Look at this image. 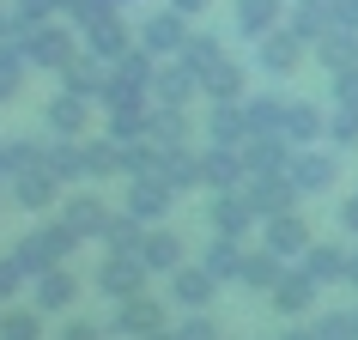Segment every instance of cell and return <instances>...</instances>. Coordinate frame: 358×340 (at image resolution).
Here are the masks:
<instances>
[{
    "mask_svg": "<svg viewBox=\"0 0 358 340\" xmlns=\"http://www.w3.org/2000/svg\"><path fill=\"white\" fill-rule=\"evenodd\" d=\"M73 249H79V231L67 225V219H55V225L24 231L13 255H19V262H24V274L37 280V274H49V267H67V255H73Z\"/></svg>",
    "mask_w": 358,
    "mask_h": 340,
    "instance_id": "cell-1",
    "label": "cell"
},
{
    "mask_svg": "<svg viewBox=\"0 0 358 340\" xmlns=\"http://www.w3.org/2000/svg\"><path fill=\"white\" fill-rule=\"evenodd\" d=\"M158 328H170V322H164V304L152 298V292L122 298V304L110 310V334H115V340H146V334H158Z\"/></svg>",
    "mask_w": 358,
    "mask_h": 340,
    "instance_id": "cell-2",
    "label": "cell"
},
{
    "mask_svg": "<svg viewBox=\"0 0 358 340\" xmlns=\"http://www.w3.org/2000/svg\"><path fill=\"white\" fill-rule=\"evenodd\" d=\"M170 207H176V189H170L164 176L152 170V176H128V194H122V213H134V219H146V225H158V219H170Z\"/></svg>",
    "mask_w": 358,
    "mask_h": 340,
    "instance_id": "cell-3",
    "label": "cell"
},
{
    "mask_svg": "<svg viewBox=\"0 0 358 340\" xmlns=\"http://www.w3.org/2000/svg\"><path fill=\"white\" fill-rule=\"evenodd\" d=\"M146 262H140V255H103V262H97V292H103V298L110 304H122V298H140V292H146Z\"/></svg>",
    "mask_w": 358,
    "mask_h": 340,
    "instance_id": "cell-4",
    "label": "cell"
},
{
    "mask_svg": "<svg viewBox=\"0 0 358 340\" xmlns=\"http://www.w3.org/2000/svg\"><path fill=\"white\" fill-rule=\"evenodd\" d=\"M292 158H298V140H285V134H249V140H243L249 176H285Z\"/></svg>",
    "mask_w": 358,
    "mask_h": 340,
    "instance_id": "cell-5",
    "label": "cell"
},
{
    "mask_svg": "<svg viewBox=\"0 0 358 340\" xmlns=\"http://www.w3.org/2000/svg\"><path fill=\"white\" fill-rule=\"evenodd\" d=\"M255 219H262V213L249 207L243 189H213V201H207V225L213 231H225V237H249Z\"/></svg>",
    "mask_w": 358,
    "mask_h": 340,
    "instance_id": "cell-6",
    "label": "cell"
},
{
    "mask_svg": "<svg viewBox=\"0 0 358 340\" xmlns=\"http://www.w3.org/2000/svg\"><path fill=\"white\" fill-rule=\"evenodd\" d=\"M262 231H267V249L273 255H310V243H316V231H310V219H303L298 207L292 213H273V219H262Z\"/></svg>",
    "mask_w": 358,
    "mask_h": 340,
    "instance_id": "cell-7",
    "label": "cell"
},
{
    "mask_svg": "<svg viewBox=\"0 0 358 340\" xmlns=\"http://www.w3.org/2000/svg\"><path fill=\"white\" fill-rule=\"evenodd\" d=\"M24 61L31 67H67V61H79V49H73V37L67 31H55V24H31L24 31Z\"/></svg>",
    "mask_w": 358,
    "mask_h": 340,
    "instance_id": "cell-8",
    "label": "cell"
},
{
    "mask_svg": "<svg viewBox=\"0 0 358 340\" xmlns=\"http://www.w3.org/2000/svg\"><path fill=\"white\" fill-rule=\"evenodd\" d=\"M152 49H128V55H115V67H110V85H103V104H115V97H146L152 92Z\"/></svg>",
    "mask_w": 358,
    "mask_h": 340,
    "instance_id": "cell-9",
    "label": "cell"
},
{
    "mask_svg": "<svg viewBox=\"0 0 358 340\" xmlns=\"http://www.w3.org/2000/svg\"><path fill=\"white\" fill-rule=\"evenodd\" d=\"M61 189H67V183H61L55 170L49 164H37V170H19V176H13V201H19L24 213H49L61 201Z\"/></svg>",
    "mask_w": 358,
    "mask_h": 340,
    "instance_id": "cell-10",
    "label": "cell"
},
{
    "mask_svg": "<svg viewBox=\"0 0 358 340\" xmlns=\"http://www.w3.org/2000/svg\"><path fill=\"white\" fill-rule=\"evenodd\" d=\"M73 298H79V274H73V267H49V274H37V280H31V304H37L43 316L73 310Z\"/></svg>",
    "mask_w": 358,
    "mask_h": 340,
    "instance_id": "cell-11",
    "label": "cell"
},
{
    "mask_svg": "<svg viewBox=\"0 0 358 340\" xmlns=\"http://www.w3.org/2000/svg\"><path fill=\"white\" fill-rule=\"evenodd\" d=\"M201 176H207V189H243L249 183L243 146H201Z\"/></svg>",
    "mask_w": 358,
    "mask_h": 340,
    "instance_id": "cell-12",
    "label": "cell"
},
{
    "mask_svg": "<svg viewBox=\"0 0 358 340\" xmlns=\"http://www.w3.org/2000/svg\"><path fill=\"white\" fill-rule=\"evenodd\" d=\"M243 194H249V207L262 213V219H273V213H292V207H298V183H292V176H249Z\"/></svg>",
    "mask_w": 358,
    "mask_h": 340,
    "instance_id": "cell-13",
    "label": "cell"
},
{
    "mask_svg": "<svg viewBox=\"0 0 358 340\" xmlns=\"http://www.w3.org/2000/svg\"><path fill=\"white\" fill-rule=\"evenodd\" d=\"M316 292H322V280L310 267H298V274H285V280L267 292V304H273L280 316H303V310H316Z\"/></svg>",
    "mask_w": 358,
    "mask_h": 340,
    "instance_id": "cell-14",
    "label": "cell"
},
{
    "mask_svg": "<svg viewBox=\"0 0 358 340\" xmlns=\"http://www.w3.org/2000/svg\"><path fill=\"white\" fill-rule=\"evenodd\" d=\"M158 176H164L176 194H189V189L207 183V176H201V152H194V146H158Z\"/></svg>",
    "mask_w": 358,
    "mask_h": 340,
    "instance_id": "cell-15",
    "label": "cell"
},
{
    "mask_svg": "<svg viewBox=\"0 0 358 340\" xmlns=\"http://www.w3.org/2000/svg\"><path fill=\"white\" fill-rule=\"evenodd\" d=\"M61 219H67V225L79 231V243H97V237H103V225H110L115 213L103 207V194H67Z\"/></svg>",
    "mask_w": 358,
    "mask_h": 340,
    "instance_id": "cell-16",
    "label": "cell"
},
{
    "mask_svg": "<svg viewBox=\"0 0 358 340\" xmlns=\"http://www.w3.org/2000/svg\"><path fill=\"white\" fill-rule=\"evenodd\" d=\"M285 176L298 183V194H316V189H334L340 164L328 158V152H316V146H298V158H292V170H285Z\"/></svg>",
    "mask_w": 358,
    "mask_h": 340,
    "instance_id": "cell-17",
    "label": "cell"
},
{
    "mask_svg": "<svg viewBox=\"0 0 358 340\" xmlns=\"http://www.w3.org/2000/svg\"><path fill=\"white\" fill-rule=\"evenodd\" d=\"M213 292H219V274H207V267H176V274H170V298L182 304V310H207L213 304Z\"/></svg>",
    "mask_w": 358,
    "mask_h": 340,
    "instance_id": "cell-18",
    "label": "cell"
},
{
    "mask_svg": "<svg viewBox=\"0 0 358 340\" xmlns=\"http://www.w3.org/2000/svg\"><path fill=\"white\" fill-rule=\"evenodd\" d=\"M85 128H92V97H79V92H61V97H49V134L85 140Z\"/></svg>",
    "mask_w": 358,
    "mask_h": 340,
    "instance_id": "cell-19",
    "label": "cell"
},
{
    "mask_svg": "<svg viewBox=\"0 0 358 340\" xmlns=\"http://www.w3.org/2000/svg\"><path fill=\"white\" fill-rule=\"evenodd\" d=\"M146 140L152 146H194V122L176 104H158V110L146 115Z\"/></svg>",
    "mask_w": 358,
    "mask_h": 340,
    "instance_id": "cell-20",
    "label": "cell"
},
{
    "mask_svg": "<svg viewBox=\"0 0 358 340\" xmlns=\"http://www.w3.org/2000/svg\"><path fill=\"white\" fill-rule=\"evenodd\" d=\"M280 280H285V255H273L267 243L255 249V255H243V274H237V285H249V292H262V298H267Z\"/></svg>",
    "mask_w": 358,
    "mask_h": 340,
    "instance_id": "cell-21",
    "label": "cell"
},
{
    "mask_svg": "<svg viewBox=\"0 0 358 340\" xmlns=\"http://www.w3.org/2000/svg\"><path fill=\"white\" fill-rule=\"evenodd\" d=\"M140 43H146L152 55H182V49H189V24L176 19V13H158V19H146Z\"/></svg>",
    "mask_w": 358,
    "mask_h": 340,
    "instance_id": "cell-22",
    "label": "cell"
},
{
    "mask_svg": "<svg viewBox=\"0 0 358 340\" xmlns=\"http://www.w3.org/2000/svg\"><path fill=\"white\" fill-rule=\"evenodd\" d=\"M285 140H298V146L328 140V115H322L310 97H292V110H285Z\"/></svg>",
    "mask_w": 358,
    "mask_h": 340,
    "instance_id": "cell-23",
    "label": "cell"
},
{
    "mask_svg": "<svg viewBox=\"0 0 358 340\" xmlns=\"http://www.w3.org/2000/svg\"><path fill=\"white\" fill-rule=\"evenodd\" d=\"M140 262H146V274H176L182 267V237L176 231H146V243H140Z\"/></svg>",
    "mask_w": 358,
    "mask_h": 340,
    "instance_id": "cell-24",
    "label": "cell"
},
{
    "mask_svg": "<svg viewBox=\"0 0 358 340\" xmlns=\"http://www.w3.org/2000/svg\"><path fill=\"white\" fill-rule=\"evenodd\" d=\"M207 140H213V146H243V140H249L243 104H213V110H207Z\"/></svg>",
    "mask_w": 358,
    "mask_h": 340,
    "instance_id": "cell-25",
    "label": "cell"
},
{
    "mask_svg": "<svg viewBox=\"0 0 358 340\" xmlns=\"http://www.w3.org/2000/svg\"><path fill=\"white\" fill-rule=\"evenodd\" d=\"M43 164L55 170L61 183H85V176H92V170H85V140H67V134L49 140V158H43Z\"/></svg>",
    "mask_w": 358,
    "mask_h": 340,
    "instance_id": "cell-26",
    "label": "cell"
},
{
    "mask_svg": "<svg viewBox=\"0 0 358 340\" xmlns=\"http://www.w3.org/2000/svg\"><path fill=\"white\" fill-rule=\"evenodd\" d=\"M103 255H140V243H146V219H134V213H115L110 225H103Z\"/></svg>",
    "mask_w": 358,
    "mask_h": 340,
    "instance_id": "cell-27",
    "label": "cell"
},
{
    "mask_svg": "<svg viewBox=\"0 0 358 340\" xmlns=\"http://www.w3.org/2000/svg\"><path fill=\"white\" fill-rule=\"evenodd\" d=\"M201 267H207V274H219V280H237V274H243V237L213 231V243H207V255H201Z\"/></svg>",
    "mask_w": 358,
    "mask_h": 340,
    "instance_id": "cell-28",
    "label": "cell"
},
{
    "mask_svg": "<svg viewBox=\"0 0 358 340\" xmlns=\"http://www.w3.org/2000/svg\"><path fill=\"white\" fill-rule=\"evenodd\" d=\"M285 110L292 97H243V115H249V134H285Z\"/></svg>",
    "mask_w": 358,
    "mask_h": 340,
    "instance_id": "cell-29",
    "label": "cell"
},
{
    "mask_svg": "<svg viewBox=\"0 0 358 340\" xmlns=\"http://www.w3.org/2000/svg\"><path fill=\"white\" fill-rule=\"evenodd\" d=\"M298 49H303L298 31H292V37H285V31H267V37H262V73H292V67L303 61Z\"/></svg>",
    "mask_w": 358,
    "mask_h": 340,
    "instance_id": "cell-30",
    "label": "cell"
},
{
    "mask_svg": "<svg viewBox=\"0 0 358 340\" xmlns=\"http://www.w3.org/2000/svg\"><path fill=\"white\" fill-rule=\"evenodd\" d=\"M85 49H92L97 61H115V55H128V24H115L110 13H103V19H92V31H85Z\"/></svg>",
    "mask_w": 358,
    "mask_h": 340,
    "instance_id": "cell-31",
    "label": "cell"
},
{
    "mask_svg": "<svg viewBox=\"0 0 358 340\" xmlns=\"http://www.w3.org/2000/svg\"><path fill=\"white\" fill-rule=\"evenodd\" d=\"M61 79H67V92H79V97H103V85H110V73L97 67L92 49H85L79 61H67V67H61Z\"/></svg>",
    "mask_w": 358,
    "mask_h": 340,
    "instance_id": "cell-32",
    "label": "cell"
},
{
    "mask_svg": "<svg viewBox=\"0 0 358 340\" xmlns=\"http://www.w3.org/2000/svg\"><path fill=\"white\" fill-rule=\"evenodd\" d=\"M316 55H322V67H328V73H346V67H358V31H346V24H340L334 37H322V43H316Z\"/></svg>",
    "mask_w": 358,
    "mask_h": 340,
    "instance_id": "cell-33",
    "label": "cell"
},
{
    "mask_svg": "<svg viewBox=\"0 0 358 340\" xmlns=\"http://www.w3.org/2000/svg\"><path fill=\"white\" fill-rule=\"evenodd\" d=\"M194 85H201V79H194L189 67H158V73H152V97H158V104H176V110L189 104Z\"/></svg>",
    "mask_w": 358,
    "mask_h": 340,
    "instance_id": "cell-34",
    "label": "cell"
},
{
    "mask_svg": "<svg viewBox=\"0 0 358 340\" xmlns=\"http://www.w3.org/2000/svg\"><path fill=\"white\" fill-rule=\"evenodd\" d=\"M346 262H352V249H340V243H310V255H303V267H310L322 285L346 280Z\"/></svg>",
    "mask_w": 358,
    "mask_h": 340,
    "instance_id": "cell-35",
    "label": "cell"
},
{
    "mask_svg": "<svg viewBox=\"0 0 358 340\" xmlns=\"http://www.w3.org/2000/svg\"><path fill=\"white\" fill-rule=\"evenodd\" d=\"M201 92L213 104H243V73H237V61H219L207 79H201Z\"/></svg>",
    "mask_w": 358,
    "mask_h": 340,
    "instance_id": "cell-36",
    "label": "cell"
},
{
    "mask_svg": "<svg viewBox=\"0 0 358 340\" xmlns=\"http://www.w3.org/2000/svg\"><path fill=\"white\" fill-rule=\"evenodd\" d=\"M85 170H92V183L122 176V146H115L110 134H103V140H85Z\"/></svg>",
    "mask_w": 358,
    "mask_h": 340,
    "instance_id": "cell-37",
    "label": "cell"
},
{
    "mask_svg": "<svg viewBox=\"0 0 358 340\" xmlns=\"http://www.w3.org/2000/svg\"><path fill=\"white\" fill-rule=\"evenodd\" d=\"M280 19V0H237V24H243L249 37H267Z\"/></svg>",
    "mask_w": 358,
    "mask_h": 340,
    "instance_id": "cell-38",
    "label": "cell"
},
{
    "mask_svg": "<svg viewBox=\"0 0 358 340\" xmlns=\"http://www.w3.org/2000/svg\"><path fill=\"white\" fill-rule=\"evenodd\" d=\"M0 340H43V310H37V304H31V310H6Z\"/></svg>",
    "mask_w": 358,
    "mask_h": 340,
    "instance_id": "cell-39",
    "label": "cell"
},
{
    "mask_svg": "<svg viewBox=\"0 0 358 340\" xmlns=\"http://www.w3.org/2000/svg\"><path fill=\"white\" fill-rule=\"evenodd\" d=\"M219 61H225V55H219V43H213V37H189V49H182V67H189L194 79H207Z\"/></svg>",
    "mask_w": 358,
    "mask_h": 340,
    "instance_id": "cell-40",
    "label": "cell"
},
{
    "mask_svg": "<svg viewBox=\"0 0 358 340\" xmlns=\"http://www.w3.org/2000/svg\"><path fill=\"white\" fill-rule=\"evenodd\" d=\"M24 67H31V61H24L19 49H0V104H13V97L24 92Z\"/></svg>",
    "mask_w": 358,
    "mask_h": 340,
    "instance_id": "cell-41",
    "label": "cell"
},
{
    "mask_svg": "<svg viewBox=\"0 0 358 340\" xmlns=\"http://www.w3.org/2000/svg\"><path fill=\"white\" fill-rule=\"evenodd\" d=\"M316 334H322V340H358L352 310H328V316H316Z\"/></svg>",
    "mask_w": 358,
    "mask_h": 340,
    "instance_id": "cell-42",
    "label": "cell"
},
{
    "mask_svg": "<svg viewBox=\"0 0 358 340\" xmlns=\"http://www.w3.org/2000/svg\"><path fill=\"white\" fill-rule=\"evenodd\" d=\"M328 140H334L340 152L358 146V110H334V115H328Z\"/></svg>",
    "mask_w": 358,
    "mask_h": 340,
    "instance_id": "cell-43",
    "label": "cell"
},
{
    "mask_svg": "<svg viewBox=\"0 0 358 340\" xmlns=\"http://www.w3.org/2000/svg\"><path fill=\"white\" fill-rule=\"evenodd\" d=\"M176 340H219V322L207 310H189V322H176Z\"/></svg>",
    "mask_w": 358,
    "mask_h": 340,
    "instance_id": "cell-44",
    "label": "cell"
},
{
    "mask_svg": "<svg viewBox=\"0 0 358 340\" xmlns=\"http://www.w3.org/2000/svg\"><path fill=\"white\" fill-rule=\"evenodd\" d=\"M24 280H31V274H24V262H19V255H0V298H19V292H24Z\"/></svg>",
    "mask_w": 358,
    "mask_h": 340,
    "instance_id": "cell-45",
    "label": "cell"
},
{
    "mask_svg": "<svg viewBox=\"0 0 358 340\" xmlns=\"http://www.w3.org/2000/svg\"><path fill=\"white\" fill-rule=\"evenodd\" d=\"M334 104H340V110H358V67L334 73Z\"/></svg>",
    "mask_w": 358,
    "mask_h": 340,
    "instance_id": "cell-46",
    "label": "cell"
},
{
    "mask_svg": "<svg viewBox=\"0 0 358 340\" xmlns=\"http://www.w3.org/2000/svg\"><path fill=\"white\" fill-rule=\"evenodd\" d=\"M55 340H110V328H97V322H73V316H67Z\"/></svg>",
    "mask_w": 358,
    "mask_h": 340,
    "instance_id": "cell-47",
    "label": "cell"
},
{
    "mask_svg": "<svg viewBox=\"0 0 358 340\" xmlns=\"http://www.w3.org/2000/svg\"><path fill=\"white\" fill-rule=\"evenodd\" d=\"M61 6H67V13H73V19H103V0H61Z\"/></svg>",
    "mask_w": 358,
    "mask_h": 340,
    "instance_id": "cell-48",
    "label": "cell"
},
{
    "mask_svg": "<svg viewBox=\"0 0 358 340\" xmlns=\"http://www.w3.org/2000/svg\"><path fill=\"white\" fill-rule=\"evenodd\" d=\"M49 6H55V0H19V19H24V24H43Z\"/></svg>",
    "mask_w": 358,
    "mask_h": 340,
    "instance_id": "cell-49",
    "label": "cell"
},
{
    "mask_svg": "<svg viewBox=\"0 0 358 340\" xmlns=\"http://www.w3.org/2000/svg\"><path fill=\"white\" fill-rule=\"evenodd\" d=\"M298 37H303V43L322 37V13H298Z\"/></svg>",
    "mask_w": 358,
    "mask_h": 340,
    "instance_id": "cell-50",
    "label": "cell"
},
{
    "mask_svg": "<svg viewBox=\"0 0 358 340\" xmlns=\"http://www.w3.org/2000/svg\"><path fill=\"white\" fill-rule=\"evenodd\" d=\"M340 225L358 237V194H346V207H340Z\"/></svg>",
    "mask_w": 358,
    "mask_h": 340,
    "instance_id": "cell-51",
    "label": "cell"
},
{
    "mask_svg": "<svg viewBox=\"0 0 358 340\" xmlns=\"http://www.w3.org/2000/svg\"><path fill=\"white\" fill-rule=\"evenodd\" d=\"M340 24H346V31H358V0H340V13H334Z\"/></svg>",
    "mask_w": 358,
    "mask_h": 340,
    "instance_id": "cell-52",
    "label": "cell"
},
{
    "mask_svg": "<svg viewBox=\"0 0 358 340\" xmlns=\"http://www.w3.org/2000/svg\"><path fill=\"white\" fill-rule=\"evenodd\" d=\"M280 340H322V334H316V328H285Z\"/></svg>",
    "mask_w": 358,
    "mask_h": 340,
    "instance_id": "cell-53",
    "label": "cell"
},
{
    "mask_svg": "<svg viewBox=\"0 0 358 340\" xmlns=\"http://www.w3.org/2000/svg\"><path fill=\"white\" fill-rule=\"evenodd\" d=\"M346 285L358 292V249H352V262H346Z\"/></svg>",
    "mask_w": 358,
    "mask_h": 340,
    "instance_id": "cell-54",
    "label": "cell"
},
{
    "mask_svg": "<svg viewBox=\"0 0 358 340\" xmlns=\"http://www.w3.org/2000/svg\"><path fill=\"white\" fill-rule=\"evenodd\" d=\"M0 176H13V158H6V140H0Z\"/></svg>",
    "mask_w": 358,
    "mask_h": 340,
    "instance_id": "cell-55",
    "label": "cell"
},
{
    "mask_svg": "<svg viewBox=\"0 0 358 340\" xmlns=\"http://www.w3.org/2000/svg\"><path fill=\"white\" fill-rule=\"evenodd\" d=\"M146 340H176V328H158V334H146Z\"/></svg>",
    "mask_w": 358,
    "mask_h": 340,
    "instance_id": "cell-56",
    "label": "cell"
},
{
    "mask_svg": "<svg viewBox=\"0 0 358 340\" xmlns=\"http://www.w3.org/2000/svg\"><path fill=\"white\" fill-rule=\"evenodd\" d=\"M176 6H182V13H194V6H207V0H176Z\"/></svg>",
    "mask_w": 358,
    "mask_h": 340,
    "instance_id": "cell-57",
    "label": "cell"
},
{
    "mask_svg": "<svg viewBox=\"0 0 358 340\" xmlns=\"http://www.w3.org/2000/svg\"><path fill=\"white\" fill-rule=\"evenodd\" d=\"M0 322H6V298H0Z\"/></svg>",
    "mask_w": 358,
    "mask_h": 340,
    "instance_id": "cell-58",
    "label": "cell"
},
{
    "mask_svg": "<svg viewBox=\"0 0 358 340\" xmlns=\"http://www.w3.org/2000/svg\"><path fill=\"white\" fill-rule=\"evenodd\" d=\"M352 322H358V304H352Z\"/></svg>",
    "mask_w": 358,
    "mask_h": 340,
    "instance_id": "cell-59",
    "label": "cell"
},
{
    "mask_svg": "<svg viewBox=\"0 0 358 340\" xmlns=\"http://www.w3.org/2000/svg\"><path fill=\"white\" fill-rule=\"evenodd\" d=\"M0 31H6V19H0Z\"/></svg>",
    "mask_w": 358,
    "mask_h": 340,
    "instance_id": "cell-60",
    "label": "cell"
}]
</instances>
